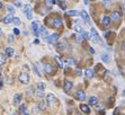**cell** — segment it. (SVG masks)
I'll list each match as a JSON object with an SVG mask.
<instances>
[{
  "mask_svg": "<svg viewBox=\"0 0 125 115\" xmlns=\"http://www.w3.org/2000/svg\"><path fill=\"white\" fill-rule=\"evenodd\" d=\"M118 112H120V108H116V110L114 111V115H120V113H118Z\"/></svg>",
  "mask_w": 125,
  "mask_h": 115,
  "instance_id": "43",
  "label": "cell"
},
{
  "mask_svg": "<svg viewBox=\"0 0 125 115\" xmlns=\"http://www.w3.org/2000/svg\"><path fill=\"white\" fill-rule=\"evenodd\" d=\"M67 63H69V64H74L76 61H74V60H67Z\"/></svg>",
  "mask_w": 125,
  "mask_h": 115,
  "instance_id": "41",
  "label": "cell"
},
{
  "mask_svg": "<svg viewBox=\"0 0 125 115\" xmlns=\"http://www.w3.org/2000/svg\"><path fill=\"white\" fill-rule=\"evenodd\" d=\"M76 97H77V99L82 102V100L86 99V94L83 93L82 90H79V91H77V94H76Z\"/></svg>",
  "mask_w": 125,
  "mask_h": 115,
  "instance_id": "7",
  "label": "cell"
},
{
  "mask_svg": "<svg viewBox=\"0 0 125 115\" xmlns=\"http://www.w3.org/2000/svg\"><path fill=\"white\" fill-rule=\"evenodd\" d=\"M83 36H85L86 40H90V38H91V35H90L89 33H86V32H83Z\"/></svg>",
  "mask_w": 125,
  "mask_h": 115,
  "instance_id": "36",
  "label": "cell"
},
{
  "mask_svg": "<svg viewBox=\"0 0 125 115\" xmlns=\"http://www.w3.org/2000/svg\"><path fill=\"white\" fill-rule=\"evenodd\" d=\"M1 8H2V2L0 1V9H1Z\"/></svg>",
  "mask_w": 125,
  "mask_h": 115,
  "instance_id": "50",
  "label": "cell"
},
{
  "mask_svg": "<svg viewBox=\"0 0 125 115\" xmlns=\"http://www.w3.org/2000/svg\"><path fill=\"white\" fill-rule=\"evenodd\" d=\"M12 31H14V34H15V35H19V34H20V31H19L17 27H15Z\"/></svg>",
  "mask_w": 125,
  "mask_h": 115,
  "instance_id": "38",
  "label": "cell"
},
{
  "mask_svg": "<svg viewBox=\"0 0 125 115\" xmlns=\"http://www.w3.org/2000/svg\"><path fill=\"white\" fill-rule=\"evenodd\" d=\"M83 38H85V36H83V33H80V34H78V35H77V41H78V42H82Z\"/></svg>",
  "mask_w": 125,
  "mask_h": 115,
  "instance_id": "29",
  "label": "cell"
},
{
  "mask_svg": "<svg viewBox=\"0 0 125 115\" xmlns=\"http://www.w3.org/2000/svg\"><path fill=\"white\" fill-rule=\"evenodd\" d=\"M21 99H23V96L21 94H15L14 96V104H20L21 103Z\"/></svg>",
  "mask_w": 125,
  "mask_h": 115,
  "instance_id": "10",
  "label": "cell"
},
{
  "mask_svg": "<svg viewBox=\"0 0 125 115\" xmlns=\"http://www.w3.org/2000/svg\"><path fill=\"white\" fill-rule=\"evenodd\" d=\"M12 24L16 25V26H18V25L20 24V19H19L18 17H14V18H12Z\"/></svg>",
  "mask_w": 125,
  "mask_h": 115,
  "instance_id": "25",
  "label": "cell"
},
{
  "mask_svg": "<svg viewBox=\"0 0 125 115\" xmlns=\"http://www.w3.org/2000/svg\"><path fill=\"white\" fill-rule=\"evenodd\" d=\"M44 71H45V73L51 74V73H53V67L51 64H46V66L44 67Z\"/></svg>",
  "mask_w": 125,
  "mask_h": 115,
  "instance_id": "15",
  "label": "cell"
},
{
  "mask_svg": "<svg viewBox=\"0 0 125 115\" xmlns=\"http://www.w3.org/2000/svg\"><path fill=\"white\" fill-rule=\"evenodd\" d=\"M68 14H69L70 16H78V15H79V12H78L77 10H71V11H69Z\"/></svg>",
  "mask_w": 125,
  "mask_h": 115,
  "instance_id": "35",
  "label": "cell"
},
{
  "mask_svg": "<svg viewBox=\"0 0 125 115\" xmlns=\"http://www.w3.org/2000/svg\"><path fill=\"white\" fill-rule=\"evenodd\" d=\"M46 6L47 7H52V6L55 5V0H46Z\"/></svg>",
  "mask_w": 125,
  "mask_h": 115,
  "instance_id": "27",
  "label": "cell"
},
{
  "mask_svg": "<svg viewBox=\"0 0 125 115\" xmlns=\"http://www.w3.org/2000/svg\"><path fill=\"white\" fill-rule=\"evenodd\" d=\"M35 95H36L37 97H43V96H44V90H41V89L37 88L36 90H35Z\"/></svg>",
  "mask_w": 125,
  "mask_h": 115,
  "instance_id": "23",
  "label": "cell"
},
{
  "mask_svg": "<svg viewBox=\"0 0 125 115\" xmlns=\"http://www.w3.org/2000/svg\"><path fill=\"white\" fill-rule=\"evenodd\" d=\"M57 40H59V35H57L56 33H54L52 35H50V36L46 37V42L50 43V44H55L57 43Z\"/></svg>",
  "mask_w": 125,
  "mask_h": 115,
  "instance_id": "3",
  "label": "cell"
},
{
  "mask_svg": "<svg viewBox=\"0 0 125 115\" xmlns=\"http://www.w3.org/2000/svg\"><path fill=\"white\" fill-rule=\"evenodd\" d=\"M55 102V96L53 94H47L46 95V103L50 105H52Z\"/></svg>",
  "mask_w": 125,
  "mask_h": 115,
  "instance_id": "6",
  "label": "cell"
},
{
  "mask_svg": "<svg viewBox=\"0 0 125 115\" xmlns=\"http://www.w3.org/2000/svg\"><path fill=\"white\" fill-rule=\"evenodd\" d=\"M37 88L41 89V90H44L45 89V84L44 82H40V84L37 85Z\"/></svg>",
  "mask_w": 125,
  "mask_h": 115,
  "instance_id": "31",
  "label": "cell"
},
{
  "mask_svg": "<svg viewBox=\"0 0 125 115\" xmlns=\"http://www.w3.org/2000/svg\"><path fill=\"white\" fill-rule=\"evenodd\" d=\"M15 6H16V7H21V2H20V1H16Z\"/></svg>",
  "mask_w": 125,
  "mask_h": 115,
  "instance_id": "42",
  "label": "cell"
},
{
  "mask_svg": "<svg viewBox=\"0 0 125 115\" xmlns=\"http://www.w3.org/2000/svg\"><path fill=\"white\" fill-rule=\"evenodd\" d=\"M103 4H104V6H106L107 8H109L110 6H112V4H110V0H104V1H103Z\"/></svg>",
  "mask_w": 125,
  "mask_h": 115,
  "instance_id": "30",
  "label": "cell"
},
{
  "mask_svg": "<svg viewBox=\"0 0 125 115\" xmlns=\"http://www.w3.org/2000/svg\"><path fill=\"white\" fill-rule=\"evenodd\" d=\"M56 47H57V50H59V51H63V50H64V47H65V45H64V43H57Z\"/></svg>",
  "mask_w": 125,
  "mask_h": 115,
  "instance_id": "26",
  "label": "cell"
},
{
  "mask_svg": "<svg viewBox=\"0 0 125 115\" xmlns=\"http://www.w3.org/2000/svg\"><path fill=\"white\" fill-rule=\"evenodd\" d=\"M12 115H16V114H12Z\"/></svg>",
  "mask_w": 125,
  "mask_h": 115,
  "instance_id": "53",
  "label": "cell"
},
{
  "mask_svg": "<svg viewBox=\"0 0 125 115\" xmlns=\"http://www.w3.org/2000/svg\"><path fill=\"white\" fill-rule=\"evenodd\" d=\"M23 10H24V14H27V12H28V11H31V10H32L31 6H29V5H26V6H24V8H23Z\"/></svg>",
  "mask_w": 125,
  "mask_h": 115,
  "instance_id": "28",
  "label": "cell"
},
{
  "mask_svg": "<svg viewBox=\"0 0 125 115\" xmlns=\"http://www.w3.org/2000/svg\"><path fill=\"white\" fill-rule=\"evenodd\" d=\"M110 23H112V19H110L109 16H104V18H103V25L104 26H109Z\"/></svg>",
  "mask_w": 125,
  "mask_h": 115,
  "instance_id": "12",
  "label": "cell"
},
{
  "mask_svg": "<svg viewBox=\"0 0 125 115\" xmlns=\"http://www.w3.org/2000/svg\"><path fill=\"white\" fill-rule=\"evenodd\" d=\"M91 38H93V41H94L95 43H99V44H103V42L100 41V37H99V35L97 34V31L95 29V28H91Z\"/></svg>",
  "mask_w": 125,
  "mask_h": 115,
  "instance_id": "1",
  "label": "cell"
},
{
  "mask_svg": "<svg viewBox=\"0 0 125 115\" xmlns=\"http://www.w3.org/2000/svg\"><path fill=\"white\" fill-rule=\"evenodd\" d=\"M90 52L93 53V54H94V53H95V50H94V49H93V47H90Z\"/></svg>",
  "mask_w": 125,
  "mask_h": 115,
  "instance_id": "46",
  "label": "cell"
},
{
  "mask_svg": "<svg viewBox=\"0 0 125 115\" xmlns=\"http://www.w3.org/2000/svg\"><path fill=\"white\" fill-rule=\"evenodd\" d=\"M89 105H91V106H95V105L98 103V98L97 97H95V96H91L90 98H89Z\"/></svg>",
  "mask_w": 125,
  "mask_h": 115,
  "instance_id": "14",
  "label": "cell"
},
{
  "mask_svg": "<svg viewBox=\"0 0 125 115\" xmlns=\"http://www.w3.org/2000/svg\"><path fill=\"white\" fill-rule=\"evenodd\" d=\"M7 61V55L5 53H0V66H4Z\"/></svg>",
  "mask_w": 125,
  "mask_h": 115,
  "instance_id": "16",
  "label": "cell"
},
{
  "mask_svg": "<svg viewBox=\"0 0 125 115\" xmlns=\"http://www.w3.org/2000/svg\"><path fill=\"white\" fill-rule=\"evenodd\" d=\"M110 19H112V21H121V14L120 12H116V11L112 12Z\"/></svg>",
  "mask_w": 125,
  "mask_h": 115,
  "instance_id": "4",
  "label": "cell"
},
{
  "mask_svg": "<svg viewBox=\"0 0 125 115\" xmlns=\"http://www.w3.org/2000/svg\"><path fill=\"white\" fill-rule=\"evenodd\" d=\"M123 96H125V90H123Z\"/></svg>",
  "mask_w": 125,
  "mask_h": 115,
  "instance_id": "51",
  "label": "cell"
},
{
  "mask_svg": "<svg viewBox=\"0 0 125 115\" xmlns=\"http://www.w3.org/2000/svg\"><path fill=\"white\" fill-rule=\"evenodd\" d=\"M38 34H40V35H42V36L46 37L47 32H46V29H45V27H44V26H40V28H38Z\"/></svg>",
  "mask_w": 125,
  "mask_h": 115,
  "instance_id": "18",
  "label": "cell"
},
{
  "mask_svg": "<svg viewBox=\"0 0 125 115\" xmlns=\"http://www.w3.org/2000/svg\"><path fill=\"white\" fill-rule=\"evenodd\" d=\"M19 81H20L21 84L24 85H27L29 82V76H28V73L26 72H21L19 74Z\"/></svg>",
  "mask_w": 125,
  "mask_h": 115,
  "instance_id": "2",
  "label": "cell"
},
{
  "mask_svg": "<svg viewBox=\"0 0 125 115\" xmlns=\"http://www.w3.org/2000/svg\"><path fill=\"white\" fill-rule=\"evenodd\" d=\"M57 1H59L60 4H64V2H65V0H57Z\"/></svg>",
  "mask_w": 125,
  "mask_h": 115,
  "instance_id": "45",
  "label": "cell"
},
{
  "mask_svg": "<svg viewBox=\"0 0 125 115\" xmlns=\"http://www.w3.org/2000/svg\"><path fill=\"white\" fill-rule=\"evenodd\" d=\"M14 42V36L12 35H9L8 36V43H12Z\"/></svg>",
  "mask_w": 125,
  "mask_h": 115,
  "instance_id": "39",
  "label": "cell"
},
{
  "mask_svg": "<svg viewBox=\"0 0 125 115\" xmlns=\"http://www.w3.org/2000/svg\"><path fill=\"white\" fill-rule=\"evenodd\" d=\"M85 74H86L87 78H93V77H94V70H93V69H87V70L85 71Z\"/></svg>",
  "mask_w": 125,
  "mask_h": 115,
  "instance_id": "17",
  "label": "cell"
},
{
  "mask_svg": "<svg viewBox=\"0 0 125 115\" xmlns=\"http://www.w3.org/2000/svg\"><path fill=\"white\" fill-rule=\"evenodd\" d=\"M74 29L78 32V33H83V31H82V27L81 26H79V25H76L74 26Z\"/></svg>",
  "mask_w": 125,
  "mask_h": 115,
  "instance_id": "32",
  "label": "cell"
},
{
  "mask_svg": "<svg viewBox=\"0 0 125 115\" xmlns=\"http://www.w3.org/2000/svg\"><path fill=\"white\" fill-rule=\"evenodd\" d=\"M2 88V81H1V80H0V89Z\"/></svg>",
  "mask_w": 125,
  "mask_h": 115,
  "instance_id": "48",
  "label": "cell"
},
{
  "mask_svg": "<svg viewBox=\"0 0 125 115\" xmlns=\"http://www.w3.org/2000/svg\"><path fill=\"white\" fill-rule=\"evenodd\" d=\"M109 35H110V33L108 32V33H105V37L107 38V37H109Z\"/></svg>",
  "mask_w": 125,
  "mask_h": 115,
  "instance_id": "44",
  "label": "cell"
},
{
  "mask_svg": "<svg viewBox=\"0 0 125 115\" xmlns=\"http://www.w3.org/2000/svg\"><path fill=\"white\" fill-rule=\"evenodd\" d=\"M5 54L6 55H7V57H12V55H14V50H12V49H11V47H7V49H6V51H5Z\"/></svg>",
  "mask_w": 125,
  "mask_h": 115,
  "instance_id": "19",
  "label": "cell"
},
{
  "mask_svg": "<svg viewBox=\"0 0 125 115\" xmlns=\"http://www.w3.org/2000/svg\"><path fill=\"white\" fill-rule=\"evenodd\" d=\"M2 36V31H1V28H0V37Z\"/></svg>",
  "mask_w": 125,
  "mask_h": 115,
  "instance_id": "49",
  "label": "cell"
},
{
  "mask_svg": "<svg viewBox=\"0 0 125 115\" xmlns=\"http://www.w3.org/2000/svg\"><path fill=\"white\" fill-rule=\"evenodd\" d=\"M101 61L105 63H108L110 61L109 55H108V54H101Z\"/></svg>",
  "mask_w": 125,
  "mask_h": 115,
  "instance_id": "21",
  "label": "cell"
},
{
  "mask_svg": "<svg viewBox=\"0 0 125 115\" xmlns=\"http://www.w3.org/2000/svg\"><path fill=\"white\" fill-rule=\"evenodd\" d=\"M80 110L82 111L85 114H89V113H90V108H89L88 105H86V104H81V105H80Z\"/></svg>",
  "mask_w": 125,
  "mask_h": 115,
  "instance_id": "13",
  "label": "cell"
},
{
  "mask_svg": "<svg viewBox=\"0 0 125 115\" xmlns=\"http://www.w3.org/2000/svg\"><path fill=\"white\" fill-rule=\"evenodd\" d=\"M2 21H4L5 24H10V23H12V17H11V15L6 16L5 18L2 19Z\"/></svg>",
  "mask_w": 125,
  "mask_h": 115,
  "instance_id": "20",
  "label": "cell"
},
{
  "mask_svg": "<svg viewBox=\"0 0 125 115\" xmlns=\"http://www.w3.org/2000/svg\"><path fill=\"white\" fill-rule=\"evenodd\" d=\"M34 43H35V44H38V43H40V41H38V40H35V41H34Z\"/></svg>",
  "mask_w": 125,
  "mask_h": 115,
  "instance_id": "47",
  "label": "cell"
},
{
  "mask_svg": "<svg viewBox=\"0 0 125 115\" xmlns=\"http://www.w3.org/2000/svg\"><path fill=\"white\" fill-rule=\"evenodd\" d=\"M7 10H8V12H9V15H14V14H15V8L10 5L7 6Z\"/></svg>",
  "mask_w": 125,
  "mask_h": 115,
  "instance_id": "24",
  "label": "cell"
},
{
  "mask_svg": "<svg viewBox=\"0 0 125 115\" xmlns=\"http://www.w3.org/2000/svg\"><path fill=\"white\" fill-rule=\"evenodd\" d=\"M53 27L61 28V27H62V21H61L60 18H54V21H53Z\"/></svg>",
  "mask_w": 125,
  "mask_h": 115,
  "instance_id": "8",
  "label": "cell"
},
{
  "mask_svg": "<svg viewBox=\"0 0 125 115\" xmlns=\"http://www.w3.org/2000/svg\"><path fill=\"white\" fill-rule=\"evenodd\" d=\"M26 15V17H27V19H32L33 18V14H32V10L31 11H28L27 14H25Z\"/></svg>",
  "mask_w": 125,
  "mask_h": 115,
  "instance_id": "37",
  "label": "cell"
},
{
  "mask_svg": "<svg viewBox=\"0 0 125 115\" xmlns=\"http://www.w3.org/2000/svg\"><path fill=\"white\" fill-rule=\"evenodd\" d=\"M33 70H34V72H35V74H36L37 77H41V72L38 71V69H37V67L35 66L34 68H33Z\"/></svg>",
  "mask_w": 125,
  "mask_h": 115,
  "instance_id": "33",
  "label": "cell"
},
{
  "mask_svg": "<svg viewBox=\"0 0 125 115\" xmlns=\"http://www.w3.org/2000/svg\"><path fill=\"white\" fill-rule=\"evenodd\" d=\"M19 112H20V113H23V114H24V113H25V112H26V105H21L20 107H19Z\"/></svg>",
  "mask_w": 125,
  "mask_h": 115,
  "instance_id": "34",
  "label": "cell"
},
{
  "mask_svg": "<svg viewBox=\"0 0 125 115\" xmlns=\"http://www.w3.org/2000/svg\"><path fill=\"white\" fill-rule=\"evenodd\" d=\"M23 115H29V114H27V113H24V114H23Z\"/></svg>",
  "mask_w": 125,
  "mask_h": 115,
  "instance_id": "52",
  "label": "cell"
},
{
  "mask_svg": "<svg viewBox=\"0 0 125 115\" xmlns=\"http://www.w3.org/2000/svg\"><path fill=\"white\" fill-rule=\"evenodd\" d=\"M38 107H34V108H33V110H32V112H33V114H37V113H38Z\"/></svg>",
  "mask_w": 125,
  "mask_h": 115,
  "instance_id": "40",
  "label": "cell"
},
{
  "mask_svg": "<svg viewBox=\"0 0 125 115\" xmlns=\"http://www.w3.org/2000/svg\"><path fill=\"white\" fill-rule=\"evenodd\" d=\"M80 16L82 17V19L86 21V23H90V18H89V16H88V14H87V11H85V10L80 11Z\"/></svg>",
  "mask_w": 125,
  "mask_h": 115,
  "instance_id": "11",
  "label": "cell"
},
{
  "mask_svg": "<svg viewBox=\"0 0 125 115\" xmlns=\"http://www.w3.org/2000/svg\"><path fill=\"white\" fill-rule=\"evenodd\" d=\"M38 110L40 111H45L46 110V103L45 102H41L38 104Z\"/></svg>",
  "mask_w": 125,
  "mask_h": 115,
  "instance_id": "22",
  "label": "cell"
},
{
  "mask_svg": "<svg viewBox=\"0 0 125 115\" xmlns=\"http://www.w3.org/2000/svg\"><path fill=\"white\" fill-rule=\"evenodd\" d=\"M38 28H40V27H38L36 21H33V23H32V31H33V33H34L36 36L40 35V34H38Z\"/></svg>",
  "mask_w": 125,
  "mask_h": 115,
  "instance_id": "9",
  "label": "cell"
},
{
  "mask_svg": "<svg viewBox=\"0 0 125 115\" xmlns=\"http://www.w3.org/2000/svg\"><path fill=\"white\" fill-rule=\"evenodd\" d=\"M63 88H64L65 91H70V90L73 88L72 82H71V81H69V80H65V81H64V85H63Z\"/></svg>",
  "mask_w": 125,
  "mask_h": 115,
  "instance_id": "5",
  "label": "cell"
}]
</instances>
